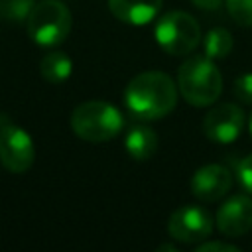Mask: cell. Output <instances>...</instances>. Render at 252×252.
<instances>
[{
	"label": "cell",
	"mask_w": 252,
	"mask_h": 252,
	"mask_svg": "<svg viewBox=\"0 0 252 252\" xmlns=\"http://www.w3.org/2000/svg\"><path fill=\"white\" fill-rule=\"evenodd\" d=\"M240 248L236 244H230V242H219V240H213V242H201L197 244L195 252H238Z\"/></svg>",
	"instance_id": "d6986e66"
},
{
	"label": "cell",
	"mask_w": 252,
	"mask_h": 252,
	"mask_svg": "<svg viewBox=\"0 0 252 252\" xmlns=\"http://www.w3.org/2000/svg\"><path fill=\"white\" fill-rule=\"evenodd\" d=\"M156 39L169 55H187L199 45L201 28L189 12L171 10L159 18L156 26Z\"/></svg>",
	"instance_id": "5b68a950"
},
{
	"label": "cell",
	"mask_w": 252,
	"mask_h": 252,
	"mask_svg": "<svg viewBox=\"0 0 252 252\" xmlns=\"http://www.w3.org/2000/svg\"><path fill=\"white\" fill-rule=\"evenodd\" d=\"M246 116L238 104L222 102L213 106L203 120V132L211 142L217 144H230L244 132Z\"/></svg>",
	"instance_id": "ba28073f"
},
{
	"label": "cell",
	"mask_w": 252,
	"mask_h": 252,
	"mask_svg": "<svg viewBox=\"0 0 252 252\" xmlns=\"http://www.w3.org/2000/svg\"><path fill=\"white\" fill-rule=\"evenodd\" d=\"M177 89L193 106H211L222 93V77L211 57H191L177 71Z\"/></svg>",
	"instance_id": "7a4b0ae2"
},
{
	"label": "cell",
	"mask_w": 252,
	"mask_h": 252,
	"mask_svg": "<svg viewBox=\"0 0 252 252\" xmlns=\"http://www.w3.org/2000/svg\"><path fill=\"white\" fill-rule=\"evenodd\" d=\"M35 159L30 134L20 128L6 112H0V161L12 173H26Z\"/></svg>",
	"instance_id": "8992f818"
},
{
	"label": "cell",
	"mask_w": 252,
	"mask_h": 252,
	"mask_svg": "<svg viewBox=\"0 0 252 252\" xmlns=\"http://www.w3.org/2000/svg\"><path fill=\"white\" fill-rule=\"evenodd\" d=\"M217 228L230 238L244 236L252 228V199L248 195L228 197L217 211Z\"/></svg>",
	"instance_id": "9c48e42d"
},
{
	"label": "cell",
	"mask_w": 252,
	"mask_h": 252,
	"mask_svg": "<svg viewBox=\"0 0 252 252\" xmlns=\"http://www.w3.org/2000/svg\"><path fill=\"white\" fill-rule=\"evenodd\" d=\"M35 2L33 0H0V20L20 24L28 22Z\"/></svg>",
	"instance_id": "9a60e30c"
},
{
	"label": "cell",
	"mask_w": 252,
	"mask_h": 252,
	"mask_svg": "<svg viewBox=\"0 0 252 252\" xmlns=\"http://www.w3.org/2000/svg\"><path fill=\"white\" fill-rule=\"evenodd\" d=\"M39 73L47 83H63L73 73V61L63 51H49L39 61Z\"/></svg>",
	"instance_id": "4fadbf2b"
},
{
	"label": "cell",
	"mask_w": 252,
	"mask_h": 252,
	"mask_svg": "<svg viewBox=\"0 0 252 252\" xmlns=\"http://www.w3.org/2000/svg\"><path fill=\"white\" fill-rule=\"evenodd\" d=\"M230 18L244 28H252V0H226Z\"/></svg>",
	"instance_id": "2e32d148"
},
{
	"label": "cell",
	"mask_w": 252,
	"mask_h": 252,
	"mask_svg": "<svg viewBox=\"0 0 252 252\" xmlns=\"http://www.w3.org/2000/svg\"><path fill=\"white\" fill-rule=\"evenodd\" d=\"M191 2L201 10H217L222 4V0H191Z\"/></svg>",
	"instance_id": "ffe728a7"
},
{
	"label": "cell",
	"mask_w": 252,
	"mask_h": 252,
	"mask_svg": "<svg viewBox=\"0 0 252 252\" xmlns=\"http://www.w3.org/2000/svg\"><path fill=\"white\" fill-rule=\"evenodd\" d=\"M163 0H108L114 18L132 26L150 24L161 10Z\"/></svg>",
	"instance_id": "8fae6325"
},
{
	"label": "cell",
	"mask_w": 252,
	"mask_h": 252,
	"mask_svg": "<svg viewBox=\"0 0 252 252\" xmlns=\"http://www.w3.org/2000/svg\"><path fill=\"white\" fill-rule=\"evenodd\" d=\"M158 250H159V252H161V250H175V246H171V244H161Z\"/></svg>",
	"instance_id": "44dd1931"
},
{
	"label": "cell",
	"mask_w": 252,
	"mask_h": 252,
	"mask_svg": "<svg viewBox=\"0 0 252 252\" xmlns=\"http://www.w3.org/2000/svg\"><path fill=\"white\" fill-rule=\"evenodd\" d=\"M158 150V134L146 124H132L126 134V152L132 159H152Z\"/></svg>",
	"instance_id": "7c38bea8"
},
{
	"label": "cell",
	"mask_w": 252,
	"mask_h": 252,
	"mask_svg": "<svg viewBox=\"0 0 252 252\" xmlns=\"http://www.w3.org/2000/svg\"><path fill=\"white\" fill-rule=\"evenodd\" d=\"M238 179L242 183V187L252 193V154L246 156L240 163H238Z\"/></svg>",
	"instance_id": "ac0fdd59"
},
{
	"label": "cell",
	"mask_w": 252,
	"mask_h": 252,
	"mask_svg": "<svg viewBox=\"0 0 252 252\" xmlns=\"http://www.w3.org/2000/svg\"><path fill=\"white\" fill-rule=\"evenodd\" d=\"M177 96V85L167 73L161 71H146L136 75L124 91L128 110L142 120H159L167 116L175 108Z\"/></svg>",
	"instance_id": "6da1fadb"
},
{
	"label": "cell",
	"mask_w": 252,
	"mask_h": 252,
	"mask_svg": "<svg viewBox=\"0 0 252 252\" xmlns=\"http://www.w3.org/2000/svg\"><path fill=\"white\" fill-rule=\"evenodd\" d=\"M28 33L41 47H55L71 33L73 18L69 8L59 0H41L28 18Z\"/></svg>",
	"instance_id": "277c9868"
},
{
	"label": "cell",
	"mask_w": 252,
	"mask_h": 252,
	"mask_svg": "<svg viewBox=\"0 0 252 252\" xmlns=\"http://www.w3.org/2000/svg\"><path fill=\"white\" fill-rule=\"evenodd\" d=\"M232 91H234L238 100H242L244 104H252V73L238 75Z\"/></svg>",
	"instance_id": "e0dca14e"
},
{
	"label": "cell",
	"mask_w": 252,
	"mask_h": 252,
	"mask_svg": "<svg viewBox=\"0 0 252 252\" xmlns=\"http://www.w3.org/2000/svg\"><path fill=\"white\" fill-rule=\"evenodd\" d=\"M248 130H250V136H252V116H250V124H248Z\"/></svg>",
	"instance_id": "7402d4cb"
},
{
	"label": "cell",
	"mask_w": 252,
	"mask_h": 252,
	"mask_svg": "<svg viewBox=\"0 0 252 252\" xmlns=\"http://www.w3.org/2000/svg\"><path fill=\"white\" fill-rule=\"evenodd\" d=\"M232 51V35L224 28H213L209 30L205 37V55L211 59L226 57Z\"/></svg>",
	"instance_id": "5bb4252c"
},
{
	"label": "cell",
	"mask_w": 252,
	"mask_h": 252,
	"mask_svg": "<svg viewBox=\"0 0 252 252\" xmlns=\"http://www.w3.org/2000/svg\"><path fill=\"white\" fill-rule=\"evenodd\" d=\"M232 187V173L228 167L209 163L199 167L191 177V193L203 203H215L222 199Z\"/></svg>",
	"instance_id": "30bf717a"
},
{
	"label": "cell",
	"mask_w": 252,
	"mask_h": 252,
	"mask_svg": "<svg viewBox=\"0 0 252 252\" xmlns=\"http://www.w3.org/2000/svg\"><path fill=\"white\" fill-rule=\"evenodd\" d=\"M122 126L124 118L120 110L104 100H87L71 112V128L85 142H108L118 136Z\"/></svg>",
	"instance_id": "3957f363"
},
{
	"label": "cell",
	"mask_w": 252,
	"mask_h": 252,
	"mask_svg": "<svg viewBox=\"0 0 252 252\" xmlns=\"http://www.w3.org/2000/svg\"><path fill=\"white\" fill-rule=\"evenodd\" d=\"M167 232L179 242L199 244L213 232V217L199 205H183L171 213L167 220Z\"/></svg>",
	"instance_id": "52a82bcc"
}]
</instances>
